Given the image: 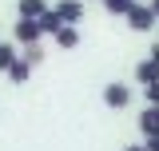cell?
<instances>
[{
    "instance_id": "cell-15",
    "label": "cell",
    "mask_w": 159,
    "mask_h": 151,
    "mask_svg": "<svg viewBox=\"0 0 159 151\" xmlns=\"http://www.w3.org/2000/svg\"><path fill=\"white\" fill-rule=\"evenodd\" d=\"M143 147H147V151H159V139H143Z\"/></svg>"
},
{
    "instance_id": "cell-9",
    "label": "cell",
    "mask_w": 159,
    "mask_h": 151,
    "mask_svg": "<svg viewBox=\"0 0 159 151\" xmlns=\"http://www.w3.org/2000/svg\"><path fill=\"white\" fill-rule=\"evenodd\" d=\"M135 80L143 84V88H147V84H155V80H159V64H155L151 56H143V60L135 64Z\"/></svg>"
},
{
    "instance_id": "cell-10",
    "label": "cell",
    "mask_w": 159,
    "mask_h": 151,
    "mask_svg": "<svg viewBox=\"0 0 159 151\" xmlns=\"http://www.w3.org/2000/svg\"><path fill=\"white\" fill-rule=\"evenodd\" d=\"M36 24H40V32H44V36H56L60 28H64V20L56 16V8H48V12H44V16L36 20Z\"/></svg>"
},
{
    "instance_id": "cell-17",
    "label": "cell",
    "mask_w": 159,
    "mask_h": 151,
    "mask_svg": "<svg viewBox=\"0 0 159 151\" xmlns=\"http://www.w3.org/2000/svg\"><path fill=\"white\" fill-rule=\"evenodd\" d=\"M147 56H151V60H155V64H159V44H155V48H151V52H147Z\"/></svg>"
},
{
    "instance_id": "cell-8",
    "label": "cell",
    "mask_w": 159,
    "mask_h": 151,
    "mask_svg": "<svg viewBox=\"0 0 159 151\" xmlns=\"http://www.w3.org/2000/svg\"><path fill=\"white\" fill-rule=\"evenodd\" d=\"M4 76H8V80H12V84H16V88H20V84H28V80H32V64H28V60H12V64H8V72H4Z\"/></svg>"
},
{
    "instance_id": "cell-5",
    "label": "cell",
    "mask_w": 159,
    "mask_h": 151,
    "mask_svg": "<svg viewBox=\"0 0 159 151\" xmlns=\"http://www.w3.org/2000/svg\"><path fill=\"white\" fill-rule=\"evenodd\" d=\"M139 135H143V139H159V108L155 103H147V108L139 112Z\"/></svg>"
},
{
    "instance_id": "cell-12",
    "label": "cell",
    "mask_w": 159,
    "mask_h": 151,
    "mask_svg": "<svg viewBox=\"0 0 159 151\" xmlns=\"http://www.w3.org/2000/svg\"><path fill=\"white\" fill-rule=\"evenodd\" d=\"M12 60H16V44H4V40H0V72H8Z\"/></svg>"
},
{
    "instance_id": "cell-7",
    "label": "cell",
    "mask_w": 159,
    "mask_h": 151,
    "mask_svg": "<svg viewBox=\"0 0 159 151\" xmlns=\"http://www.w3.org/2000/svg\"><path fill=\"white\" fill-rule=\"evenodd\" d=\"M52 40H56V48H60V52H72V48H80L84 32H80V28H72V24H64V28H60Z\"/></svg>"
},
{
    "instance_id": "cell-1",
    "label": "cell",
    "mask_w": 159,
    "mask_h": 151,
    "mask_svg": "<svg viewBox=\"0 0 159 151\" xmlns=\"http://www.w3.org/2000/svg\"><path fill=\"white\" fill-rule=\"evenodd\" d=\"M127 28H131V32H151V28H159V20H155V12H151V4H131V12H127Z\"/></svg>"
},
{
    "instance_id": "cell-16",
    "label": "cell",
    "mask_w": 159,
    "mask_h": 151,
    "mask_svg": "<svg viewBox=\"0 0 159 151\" xmlns=\"http://www.w3.org/2000/svg\"><path fill=\"white\" fill-rule=\"evenodd\" d=\"M147 4H151V12H155V20H159V0H147Z\"/></svg>"
},
{
    "instance_id": "cell-3",
    "label": "cell",
    "mask_w": 159,
    "mask_h": 151,
    "mask_svg": "<svg viewBox=\"0 0 159 151\" xmlns=\"http://www.w3.org/2000/svg\"><path fill=\"white\" fill-rule=\"evenodd\" d=\"M12 36H16L20 48H32V44H40V40H44V32H40V24H36V20H20V16H16Z\"/></svg>"
},
{
    "instance_id": "cell-11",
    "label": "cell",
    "mask_w": 159,
    "mask_h": 151,
    "mask_svg": "<svg viewBox=\"0 0 159 151\" xmlns=\"http://www.w3.org/2000/svg\"><path fill=\"white\" fill-rule=\"evenodd\" d=\"M99 4H103V8H107V16H127V12H131V4H135V0H99Z\"/></svg>"
},
{
    "instance_id": "cell-14",
    "label": "cell",
    "mask_w": 159,
    "mask_h": 151,
    "mask_svg": "<svg viewBox=\"0 0 159 151\" xmlns=\"http://www.w3.org/2000/svg\"><path fill=\"white\" fill-rule=\"evenodd\" d=\"M143 95H147V103H155V108H159V80H155V84H147Z\"/></svg>"
},
{
    "instance_id": "cell-6",
    "label": "cell",
    "mask_w": 159,
    "mask_h": 151,
    "mask_svg": "<svg viewBox=\"0 0 159 151\" xmlns=\"http://www.w3.org/2000/svg\"><path fill=\"white\" fill-rule=\"evenodd\" d=\"M48 8H52L48 0H16V16L20 20H40Z\"/></svg>"
},
{
    "instance_id": "cell-18",
    "label": "cell",
    "mask_w": 159,
    "mask_h": 151,
    "mask_svg": "<svg viewBox=\"0 0 159 151\" xmlns=\"http://www.w3.org/2000/svg\"><path fill=\"white\" fill-rule=\"evenodd\" d=\"M123 151H147V147H143V143H131V147H123Z\"/></svg>"
},
{
    "instance_id": "cell-4",
    "label": "cell",
    "mask_w": 159,
    "mask_h": 151,
    "mask_svg": "<svg viewBox=\"0 0 159 151\" xmlns=\"http://www.w3.org/2000/svg\"><path fill=\"white\" fill-rule=\"evenodd\" d=\"M52 8H56V16L64 20V24H72V28L84 24V0H56Z\"/></svg>"
},
{
    "instance_id": "cell-13",
    "label": "cell",
    "mask_w": 159,
    "mask_h": 151,
    "mask_svg": "<svg viewBox=\"0 0 159 151\" xmlns=\"http://www.w3.org/2000/svg\"><path fill=\"white\" fill-rule=\"evenodd\" d=\"M20 60H28V64L36 68L40 60H44V48H40V44H32V48H24V56H20Z\"/></svg>"
},
{
    "instance_id": "cell-2",
    "label": "cell",
    "mask_w": 159,
    "mask_h": 151,
    "mask_svg": "<svg viewBox=\"0 0 159 151\" xmlns=\"http://www.w3.org/2000/svg\"><path fill=\"white\" fill-rule=\"evenodd\" d=\"M103 103H107V108H127V103H131V88H127V84H123V80H111V84H103Z\"/></svg>"
}]
</instances>
